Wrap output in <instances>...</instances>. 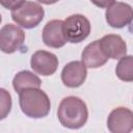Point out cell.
<instances>
[{
    "mask_svg": "<svg viewBox=\"0 0 133 133\" xmlns=\"http://www.w3.org/2000/svg\"><path fill=\"white\" fill-rule=\"evenodd\" d=\"M37 2L39 3H43V4H46V5H50V4H54L56 2H58L59 0H36Z\"/></svg>",
    "mask_w": 133,
    "mask_h": 133,
    "instance_id": "obj_18",
    "label": "cell"
},
{
    "mask_svg": "<svg viewBox=\"0 0 133 133\" xmlns=\"http://www.w3.org/2000/svg\"><path fill=\"white\" fill-rule=\"evenodd\" d=\"M22 112L31 118H42L49 114L51 103L48 95L39 88H28L19 94Z\"/></svg>",
    "mask_w": 133,
    "mask_h": 133,
    "instance_id": "obj_2",
    "label": "cell"
},
{
    "mask_svg": "<svg viewBox=\"0 0 133 133\" xmlns=\"http://www.w3.org/2000/svg\"><path fill=\"white\" fill-rule=\"evenodd\" d=\"M57 116L63 127L70 129H79L87 122V106L85 102L78 97H65L61 100L58 106Z\"/></svg>",
    "mask_w": 133,
    "mask_h": 133,
    "instance_id": "obj_1",
    "label": "cell"
},
{
    "mask_svg": "<svg viewBox=\"0 0 133 133\" xmlns=\"http://www.w3.org/2000/svg\"><path fill=\"white\" fill-rule=\"evenodd\" d=\"M86 68L83 61L75 60L66 63L61 71V80L63 84L71 88L81 86L86 79Z\"/></svg>",
    "mask_w": 133,
    "mask_h": 133,
    "instance_id": "obj_9",
    "label": "cell"
},
{
    "mask_svg": "<svg viewBox=\"0 0 133 133\" xmlns=\"http://www.w3.org/2000/svg\"><path fill=\"white\" fill-rule=\"evenodd\" d=\"M107 128L112 133H129L133 130V111L126 107L114 108L108 115Z\"/></svg>",
    "mask_w": 133,
    "mask_h": 133,
    "instance_id": "obj_6",
    "label": "cell"
},
{
    "mask_svg": "<svg viewBox=\"0 0 133 133\" xmlns=\"http://www.w3.org/2000/svg\"><path fill=\"white\" fill-rule=\"evenodd\" d=\"M99 41L103 52L108 58L121 59L127 53L126 42L117 34H107Z\"/></svg>",
    "mask_w": 133,
    "mask_h": 133,
    "instance_id": "obj_11",
    "label": "cell"
},
{
    "mask_svg": "<svg viewBox=\"0 0 133 133\" xmlns=\"http://www.w3.org/2000/svg\"><path fill=\"white\" fill-rule=\"evenodd\" d=\"M25 42L24 31L17 25L5 24L0 30V49L3 53L11 54L18 51Z\"/></svg>",
    "mask_w": 133,
    "mask_h": 133,
    "instance_id": "obj_5",
    "label": "cell"
},
{
    "mask_svg": "<svg viewBox=\"0 0 133 133\" xmlns=\"http://www.w3.org/2000/svg\"><path fill=\"white\" fill-rule=\"evenodd\" d=\"M43 42L50 48H61L68 42L63 33V21L51 20L43 29Z\"/></svg>",
    "mask_w": 133,
    "mask_h": 133,
    "instance_id": "obj_10",
    "label": "cell"
},
{
    "mask_svg": "<svg viewBox=\"0 0 133 133\" xmlns=\"http://www.w3.org/2000/svg\"><path fill=\"white\" fill-rule=\"evenodd\" d=\"M117 78L125 82L133 81V56L125 55L119 59L115 68Z\"/></svg>",
    "mask_w": 133,
    "mask_h": 133,
    "instance_id": "obj_14",
    "label": "cell"
},
{
    "mask_svg": "<svg viewBox=\"0 0 133 133\" xmlns=\"http://www.w3.org/2000/svg\"><path fill=\"white\" fill-rule=\"evenodd\" d=\"M90 22L80 14L68 17L63 21V33L68 42L77 44L84 41L90 33Z\"/></svg>",
    "mask_w": 133,
    "mask_h": 133,
    "instance_id": "obj_4",
    "label": "cell"
},
{
    "mask_svg": "<svg viewBox=\"0 0 133 133\" xmlns=\"http://www.w3.org/2000/svg\"><path fill=\"white\" fill-rule=\"evenodd\" d=\"M81 59L87 68L98 69L107 62L108 57L103 52L100 46V41L98 39V41H95L88 44L84 48L81 54Z\"/></svg>",
    "mask_w": 133,
    "mask_h": 133,
    "instance_id": "obj_12",
    "label": "cell"
},
{
    "mask_svg": "<svg viewBox=\"0 0 133 133\" xmlns=\"http://www.w3.org/2000/svg\"><path fill=\"white\" fill-rule=\"evenodd\" d=\"M106 22L112 28H124L133 21V8L124 2H116L107 8Z\"/></svg>",
    "mask_w": 133,
    "mask_h": 133,
    "instance_id": "obj_7",
    "label": "cell"
},
{
    "mask_svg": "<svg viewBox=\"0 0 133 133\" xmlns=\"http://www.w3.org/2000/svg\"><path fill=\"white\" fill-rule=\"evenodd\" d=\"M45 11L42 5L33 1H25L19 7L11 10V19L19 26L31 29L36 27L44 19Z\"/></svg>",
    "mask_w": 133,
    "mask_h": 133,
    "instance_id": "obj_3",
    "label": "cell"
},
{
    "mask_svg": "<svg viewBox=\"0 0 133 133\" xmlns=\"http://www.w3.org/2000/svg\"><path fill=\"white\" fill-rule=\"evenodd\" d=\"M0 110H1V114H0V118L3 119L9 112L11 109V97L9 95V92H7L4 88L0 89Z\"/></svg>",
    "mask_w": 133,
    "mask_h": 133,
    "instance_id": "obj_15",
    "label": "cell"
},
{
    "mask_svg": "<svg viewBox=\"0 0 133 133\" xmlns=\"http://www.w3.org/2000/svg\"><path fill=\"white\" fill-rule=\"evenodd\" d=\"M25 2V0H0L1 5L6 8V9H15L17 7H19L21 4H23Z\"/></svg>",
    "mask_w": 133,
    "mask_h": 133,
    "instance_id": "obj_16",
    "label": "cell"
},
{
    "mask_svg": "<svg viewBox=\"0 0 133 133\" xmlns=\"http://www.w3.org/2000/svg\"><path fill=\"white\" fill-rule=\"evenodd\" d=\"M30 66L38 75L51 76L56 72L58 68V58L51 52L37 50L31 56Z\"/></svg>",
    "mask_w": 133,
    "mask_h": 133,
    "instance_id": "obj_8",
    "label": "cell"
},
{
    "mask_svg": "<svg viewBox=\"0 0 133 133\" xmlns=\"http://www.w3.org/2000/svg\"><path fill=\"white\" fill-rule=\"evenodd\" d=\"M42 84L41 79L30 71H21L12 79L14 89L20 94L28 88H39Z\"/></svg>",
    "mask_w": 133,
    "mask_h": 133,
    "instance_id": "obj_13",
    "label": "cell"
},
{
    "mask_svg": "<svg viewBox=\"0 0 133 133\" xmlns=\"http://www.w3.org/2000/svg\"><path fill=\"white\" fill-rule=\"evenodd\" d=\"M90 1L100 8H108L115 3V0H90Z\"/></svg>",
    "mask_w": 133,
    "mask_h": 133,
    "instance_id": "obj_17",
    "label": "cell"
}]
</instances>
